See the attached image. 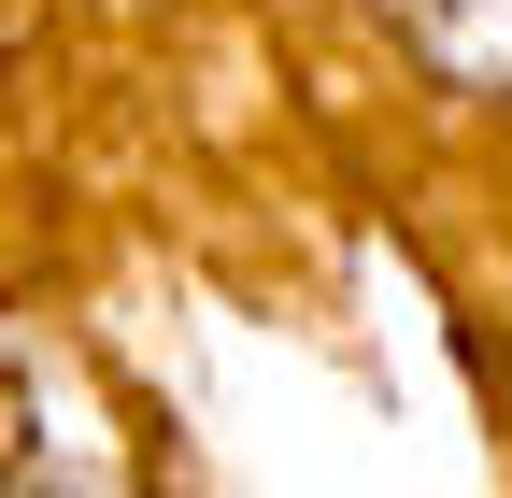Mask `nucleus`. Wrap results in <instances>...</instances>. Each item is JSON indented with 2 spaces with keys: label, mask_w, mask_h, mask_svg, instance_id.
Masks as SVG:
<instances>
[{
  "label": "nucleus",
  "mask_w": 512,
  "mask_h": 498,
  "mask_svg": "<svg viewBox=\"0 0 512 498\" xmlns=\"http://www.w3.org/2000/svg\"><path fill=\"white\" fill-rule=\"evenodd\" d=\"M441 72H470V86H512V0H384Z\"/></svg>",
  "instance_id": "obj_1"
}]
</instances>
